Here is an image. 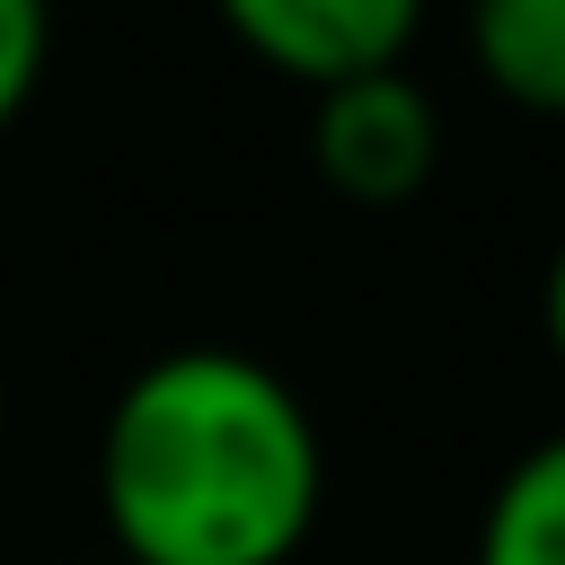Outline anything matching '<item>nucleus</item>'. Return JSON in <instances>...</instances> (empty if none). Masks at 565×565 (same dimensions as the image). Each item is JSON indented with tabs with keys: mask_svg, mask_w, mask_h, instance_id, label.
Listing matches in <instances>:
<instances>
[{
	"mask_svg": "<svg viewBox=\"0 0 565 565\" xmlns=\"http://www.w3.org/2000/svg\"><path fill=\"white\" fill-rule=\"evenodd\" d=\"M212 18L282 79L327 88L353 71H388L406 62L424 0H212Z\"/></svg>",
	"mask_w": 565,
	"mask_h": 565,
	"instance_id": "7ed1b4c3",
	"label": "nucleus"
},
{
	"mask_svg": "<svg viewBox=\"0 0 565 565\" xmlns=\"http://www.w3.org/2000/svg\"><path fill=\"white\" fill-rule=\"evenodd\" d=\"M468 565H565V433L530 441L494 477V494L477 512V556Z\"/></svg>",
	"mask_w": 565,
	"mask_h": 565,
	"instance_id": "39448f33",
	"label": "nucleus"
},
{
	"mask_svg": "<svg viewBox=\"0 0 565 565\" xmlns=\"http://www.w3.org/2000/svg\"><path fill=\"white\" fill-rule=\"evenodd\" d=\"M88 565H124V556H88Z\"/></svg>",
	"mask_w": 565,
	"mask_h": 565,
	"instance_id": "6e6552de",
	"label": "nucleus"
},
{
	"mask_svg": "<svg viewBox=\"0 0 565 565\" xmlns=\"http://www.w3.org/2000/svg\"><path fill=\"white\" fill-rule=\"evenodd\" d=\"M318 503L327 441L238 344L150 353L97 424V512L124 565H291Z\"/></svg>",
	"mask_w": 565,
	"mask_h": 565,
	"instance_id": "f257e3e1",
	"label": "nucleus"
},
{
	"mask_svg": "<svg viewBox=\"0 0 565 565\" xmlns=\"http://www.w3.org/2000/svg\"><path fill=\"white\" fill-rule=\"evenodd\" d=\"M468 62L521 115H565V0H468Z\"/></svg>",
	"mask_w": 565,
	"mask_h": 565,
	"instance_id": "20e7f679",
	"label": "nucleus"
},
{
	"mask_svg": "<svg viewBox=\"0 0 565 565\" xmlns=\"http://www.w3.org/2000/svg\"><path fill=\"white\" fill-rule=\"evenodd\" d=\"M309 97H318L309 106V159H318V177L344 203L388 212V203L433 185V168H441V106H433V88L406 62L327 79Z\"/></svg>",
	"mask_w": 565,
	"mask_h": 565,
	"instance_id": "f03ea898",
	"label": "nucleus"
},
{
	"mask_svg": "<svg viewBox=\"0 0 565 565\" xmlns=\"http://www.w3.org/2000/svg\"><path fill=\"white\" fill-rule=\"evenodd\" d=\"M539 318H547V344H556V362H565V247L547 256V282H539Z\"/></svg>",
	"mask_w": 565,
	"mask_h": 565,
	"instance_id": "0eeeda50",
	"label": "nucleus"
},
{
	"mask_svg": "<svg viewBox=\"0 0 565 565\" xmlns=\"http://www.w3.org/2000/svg\"><path fill=\"white\" fill-rule=\"evenodd\" d=\"M53 62V0H0V132L35 106Z\"/></svg>",
	"mask_w": 565,
	"mask_h": 565,
	"instance_id": "423d86ee",
	"label": "nucleus"
}]
</instances>
